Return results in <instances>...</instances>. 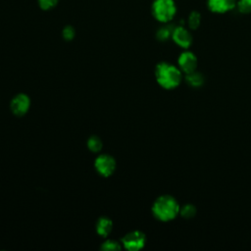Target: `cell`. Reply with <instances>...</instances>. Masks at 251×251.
<instances>
[{
  "label": "cell",
  "instance_id": "ac0fdd59",
  "mask_svg": "<svg viewBox=\"0 0 251 251\" xmlns=\"http://www.w3.org/2000/svg\"><path fill=\"white\" fill-rule=\"evenodd\" d=\"M39 6L43 10H49L56 6L58 3V0H38Z\"/></svg>",
  "mask_w": 251,
  "mask_h": 251
},
{
  "label": "cell",
  "instance_id": "7c38bea8",
  "mask_svg": "<svg viewBox=\"0 0 251 251\" xmlns=\"http://www.w3.org/2000/svg\"><path fill=\"white\" fill-rule=\"evenodd\" d=\"M186 23L190 29H197L201 24V14L198 11L190 12Z\"/></svg>",
  "mask_w": 251,
  "mask_h": 251
},
{
  "label": "cell",
  "instance_id": "52a82bcc",
  "mask_svg": "<svg viewBox=\"0 0 251 251\" xmlns=\"http://www.w3.org/2000/svg\"><path fill=\"white\" fill-rule=\"evenodd\" d=\"M94 167L98 174L103 176H109L115 172L116 161L112 156L108 154H102L95 159Z\"/></svg>",
  "mask_w": 251,
  "mask_h": 251
},
{
  "label": "cell",
  "instance_id": "e0dca14e",
  "mask_svg": "<svg viewBox=\"0 0 251 251\" xmlns=\"http://www.w3.org/2000/svg\"><path fill=\"white\" fill-rule=\"evenodd\" d=\"M122 248V246L120 245V243L116 240H112V239H108L106 241H104L101 245V249L103 250H110V251H115V250H120Z\"/></svg>",
  "mask_w": 251,
  "mask_h": 251
},
{
  "label": "cell",
  "instance_id": "4fadbf2b",
  "mask_svg": "<svg viewBox=\"0 0 251 251\" xmlns=\"http://www.w3.org/2000/svg\"><path fill=\"white\" fill-rule=\"evenodd\" d=\"M196 212H197V209L196 207L193 205V204H190V203H187V204H184L183 206L180 207L179 209V215L188 220V219H192L195 215H196Z\"/></svg>",
  "mask_w": 251,
  "mask_h": 251
},
{
  "label": "cell",
  "instance_id": "ba28073f",
  "mask_svg": "<svg viewBox=\"0 0 251 251\" xmlns=\"http://www.w3.org/2000/svg\"><path fill=\"white\" fill-rule=\"evenodd\" d=\"M30 99L25 93L17 94L11 101V110L16 116H24L29 109Z\"/></svg>",
  "mask_w": 251,
  "mask_h": 251
},
{
  "label": "cell",
  "instance_id": "5bb4252c",
  "mask_svg": "<svg viewBox=\"0 0 251 251\" xmlns=\"http://www.w3.org/2000/svg\"><path fill=\"white\" fill-rule=\"evenodd\" d=\"M174 30V26L167 25L164 26H161L156 33V37L158 40L160 41H166L168 40L170 37H172V33Z\"/></svg>",
  "mask_w": 251,
  "mask_h": 251
},
{
  "label": "cell",
  "instance_id": "5b68a950",
  "mask_svg": "<svg viewBox=\"0 0 251 251\" xmlns=\"http://www.w3.org/2000/svg\"><path fill=\"white\" fill-rule=\"evenodd\" d=\"M172 39L177 46H179L182 49H188L193 42V36L190 30L182 25L174 27Z\"/></svg>",
  "mask_w": 251,
  "mask_h": 251
},
{
  "label": "cell",
  "instance_id": "7a4b0ae2",
  "mask_svg": "<svg viewBox=\"0 0 251 251\" xmlns=\"http://www.w3.org/2000/svg\"><path fill=\"white\" fill-rule=\"evenodd\" d=\"M177 200L169 194L159 196L152 205V214L160 222H171L179 215Z\"/></svg>",
  "mask_w": 251,
  "mask_h": 251
},
{
  "label": "cell",
  "instance_id": "9a60e30c",
  "mask_svg": "<svg viewBox=\"0 0 251 251\" xmlns=\"http://www.w3.org/2000/svg\"><path fill=\"white\" fill-rule=\"evenodd\" d=\"M103 146L102 140L96 135H92L87 140V147L91 152H98Z\"/></svg>",
  "mask_w": 251,
  "mask_h": 251
},
{
  "label": "cell",
  "instance_id": "8992f818",
  "mask_svg": "<svg viewBox=\"0 0 251 251\" xmlns=\"http://www.w3.org/2000/svg\"><path fill=\"white\" fill-rule=\"evenodd\" d=\"M197 57L196 55L187 50L184 49L183 52H181L177 58V67L183 74H189L197 69Z\"/></svg>",
  "mask_w": 251,
  "mask_h": 251
},
{
  "label": "cell",
  "instance_id": "d6986e66",
  "mask_svg": "<svg viewBox=\"0 0 251 251\" xmlns=\"http://www.w3.org/2000/svg\"><path fill=\"white\" fill-rule=\"evenodd\" d=\"M75 29L71 25H68L63 29V37L66 40H72L75 37Z\"/></svg>",
  "mask_w": 251,
  "mask_h": 251
},
{
  "label": "cell",
  "instance_id": "9c48e42d",
  "mask_svg": "<svg viewBox=\"0 0 251 251\" xmlns=\"http://www.w3.org/2000/svg\"><path fill=\"white\" fill-rule=\"evenodd\" d=\"M237 0H207L208 9L215 14H225L236 7Z\"/></svg>",
  "mask_w": 251,
  "mask_h": 251
},
{
  "label": "cell",
  "instance_id": "277c9868",
  "mask_svg": "<svg viewBox=\"0 0 251 251\" xmlns=\"http://www.w3.org/2000/svg\"><path fill=\"white\" fill-rule=\"evenodd\" d=\"M122 243L124 247L129 251H138L144 247L146 236L140 230H132L123 237Z\"/></svg>",
  "mask_w": 251,
  "mask_h": 251
},
{
  "label": "cell",
  "instance_id": "8fae6325",
  "mask_svg": "<svg viewBox=\"0 0 251 251\" xmlns=\"http://www.w3.org/2000/svg\"><path fill=\"white\" fill-rule=\"evenodd\" d=\"M185 81L191 87L199 88L204 84L205 78H204V75L201 73H199L197 71H194L192 73H189V74L185 75Z\"/></svg>",
  "mask_w": 251,
  "mask_h": 251
},
{
  "label": "cell",
  "instance_id": "2e32d148",
  "mask_svg": "<svg viewBox=\"0 0 251 251\" xmlns=\"http://www.w3.org/2000/svg\"><path fill=\"white\" fill-rule=\"evenodd\" d=\"M236 8L241 14H251V0H237Z\"/></svg>",
  "mask_w": 251,
  "mask_h": 251
},
{
  "label": "cell",
  "instance_id": "3957f363",
  "mask_svg": "<svg viewBox=\"0 0 251 251\" xmlns=\"http://www.w3.org/2000/svg\"><path fill=\"white\" fill-rule=\"evenodd\" d=\"M154 18L164 24L171 22L176 14V5L174 0H154L152 4Z\"/></svg>",
  "mask_w": 251,
  "mask_h": 251
},
{
  "label": "cell",
  "instance_id": "30bf717a",
  "mask_svg": "<svg viewBox=\"0 0 251 251\" xmlns=\"http://www.w3.org/2000/svg\"><path fill=\"white\" fill-rule=\"evenodd\" d=\"M113 228V223L108 217H101L96 224V231L101 236H107L110 234Z\"/></svg>",
  "mask_w": 251,
  "mask_h": 251
},
{
  "label": "cell",
  "instance_id": "6da1fadb",
  "mask_svg": "<svg viewBox=\"0 0 251 251\" xmlns=\"http://www.w3.org/2000/svg\"><path fill=\"white\" fill-rule=\"evenodd\" d=\"M155 77L158 84L167 90L176 88L182 80V72L178 67L168 63L160 62L155 67Z\"/></svg>",
  "mask_w": 251,
  "mask_h": 251
}]
</instances>
